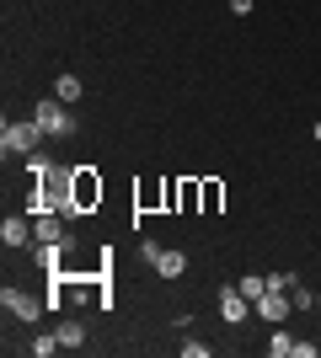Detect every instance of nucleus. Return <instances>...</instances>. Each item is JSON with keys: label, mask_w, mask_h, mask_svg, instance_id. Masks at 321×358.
Returning a JSON list of instances; mask_svg holds the SVG:
<instances>
[{"label": "nucleus", "mask_w": 321, "mask_h": 358, "mask_svg": "<svg viewBox=\"0 0 321 358\" xmlns=\"http://www.w3.org/2000/svg\"><path fill=\"white\" fill-rule=\"evenodd\" d=\"M252 315H262L268 327H284V321L294 315V305H290V294H284V289H268V294L252 305Z\"/></svg>", "instance_id": "obj_6"}, {"label": "nucleus", "mask_w": 321, "mask_h": 358, "mask_svg": "<svg viewBox=\"0 0 321 358\" xmlns=\"http://www.w3.org/2000/svg\"><path fill=\"white\" fill-rule=\"evenodd\" d=\"M177 182L183 177H166V214H177Z\"/></svg>", "instance_id": "obj_22"}, {"label": "nucleus", "mask_w": 321, "mask_h": 358, "mask_svg": "<svg viewBox=\"0 0 321 358\" xmlns=\"http://www.w3.org/2000/svg\"><path fill=\"white\" fill-rule=\"evenodd\" d=\"M0 299H6V310H11L16 321H27V327H32V321H43V310H48V294H32V289H11V284H6V294H0Z\"/></svg>", "instance_id": "obj_4"}, {"label": "nucleus", "mask_w": 321, "mask_h": 358, "mask_svg": "<svg viewBox=\"0 0 321 358\" xmlns=\"http://www.w3.org/2000/svg\"><path fill=\"white\" fill-rule=\"evenodd\" d=\"M183 353H187V358H209V343H199V337H187V343H183Z\"/></svg>", "instance_id": "obj_21"}, {"label": "nucleus", "mask_w": 321, "mask_h": 358, "mask_svg": "<svg viewBox=\"0 0 321 358\" xmlns=\"http://www.w3.org/2000/svg\"><path fill=\"white\" fill-rule=\"evenodd\" d=\"M155 273H161V278H183V273H187V257L183 252H161V257H155Z\"/></svg>", "instance_id": "obj_12"}, {"label": "nucleus", "mask_w": 321, "mask_h": 358, "mask_svg": "<svg viewBox=\"0 0 321 358\" xmlns=\"http://www.w3.org/2000/svg\"><path fill=\"white\" fill-rule=\"evenodd\" d=\"M321 343H311V337H294V358H316Z\"/></svg>", "instance_id": "obj_20"}, {"label": "nucleus", "mask_w": 321, "mask_h": 358, "mask_svg": "<svg viewBox=\"0 0 321 358\" xmlns=\"http://www.w3.org/2000/svg\"><path fill=\"white\" fill-rule=\"evenodd\" d=\"M32 123L43 129V139H70L76 134V118H70V107L59 96H43V102L32 107Z\"/></svg>", "instance_id": "obj_2"}, {"label": "nucleus", "mask_w": 321, "mask_h": 358, "mask_svg": "<svg viewBox=\"0 0 321 358\" xmlns=\"http://www.w3.org/2000/svg\"><path fill=\"white\" fill-rule=\"evenodd\" d=\"M134 214H166V177H145L134 187Z\"/></svg>", "instance_id": "obj_7"}, {"label": "nucleus", "mask_w": 321, "mask_h": 358, "mask_svg": "<svg viewBox=\"0 0 321 358\" xmlns=\"http://www.w3.org/2000/svg\"><path fill=\"white\" fill-rule=\"evenodd\" d=\"M199 203H204L199 177H183V182H177V214H199Z\"/></svg>", "instance_id": "obj_10"}, {"label": "nucleus", "mask_w": 321, "mask_h": 358, "mask_svg": "<svg viewBox=\"0 0 321 358\" xmlns=\"http://www.w3.org/2000/svg\"><path fill=\"white\" fill-rule=\"evenodd\" d=\"M262 278H268V289H284V294H290V289L300 284V278H294L290 268H278V273H262Z\"/></svg>", "instance_id": "obj_18"}, {"label": "nucleus", "mask_w": 321, "mask_h": 358, "mask_svg": "<svg viewBox=\"0 0 321 358\" xmlns=\"http://www.w3.org/2000/svg\"><path fill=\"white\" fill-rule=\"evenodd\" d=\"M252 6L257 0H230V16H252Z\"/></svg>", "instance_id": "obj_23"}, {"label": "nucleus", "mask_w": 321, "mask_h": 358, "mask_svg": "<svg viewBox=\"0 0 321 358\" xmlns=\"http://www.w3.org/2000/svg\"><path fill=\"white\" fill-rule=\"evenodd\" d=\"M80 91H86V86H80V75H59V80H54V96H59L64 107H76Z\"/></svg>", "instance_id": "obj_13"}, {"label": "nucleus", "mask_w": 321, "mask_h": 358, "mask_svg": "<svg viewBox=\"0 0 321 358\" xmlns=\"http://www.w3.org/2000/svg\"><path fill=\"white\" fill-rule=\"evenodd\" d=\"M220 315H225V327H241L246 315H252V299H246L236 284H225L220 289Z\"/></svg>", "instance_id": "obj_8"}, {"label": "nucleus", "mask_w": 321, "mask_h": 358, "mask_svg": "<svg viewBox=\"0 0 321 358\" xmlns=\"http://www.w3.org/2000/svg\"><path fill=\"white\" fill-rule=\"evenodd\" d=\"M311 139H316V145H321V123H316V129H311Z\"/></svg>", "instance_id": "obj_24"}, {"label": "nucleus", "mask_w": 321, "mask_h": 358, "mask_svg": "<svg viewBox=\"0 0 321 358\" xmlns=\"http://www.w3.org/2000/svg\"><path fill=\"white\" fill-rule=\"evenodd\" d=\"M102 198H107V182L97 166H76V220L80 214H97L102 209Z\"/></svg>", "instance_id": "obj_3"}, {"label": "nucleus", "mask_w": 321, "mask_h": 358, "mask_svg": "<svg viewBox=\"0 0 321 358\" xmlns=\"http://www.w3.org/2000/svg\"><path fill=\"white\" fill-rule=\"evenodd\" d=\"M27 353H32V358H54V353H59V337H54V331H43V337H32V343H27Z\"/></svg>", "instance_id": "obj_16"}, {"label": "nucleus", "mask_w": 321, "mask_h": 358, "mask_svg": "<svg viewBox=\"0 0 321 358\" xmlns=\"http://www.w3.org/2000/svg\"><path fill=\"white\" fill-rule=\"evenodd\" d=\"M268 358H294V331L273 327V337H268Z\"/></svg>", "instance_id": "obj_14"}, {"label": "nucleus", "mask_w": 321, "mask_h": 358, "mask_svg": "<svg viewBox=\"0 0 321 358\" xmlns=\"http://www.w3.org/2000/svg\"><path fill=\"white\" fill-rule=\"evenodd\" d=\"M161 252H166V246H161L155 236H139V262H150V268H155V257H161Z\"/></svg>", "instance_id": "obj_17"}, {"label": "nucleus", "mask_w": 321, "mask_h": 358, "mask_svg": "<svg viewBox=\"0 0 321 358\" xmlns=\"http://www.w3.org/2000/svg\"><path fill=\"white\" fill-rule=\"evenodd\" d=\"M38 150H43V129H38V123H11L6 118V129H0V155H6V161H27V155H38Z\"/></svg>", "instance_id": "obj_1"}, {"label": "nucleus", "mask_w": 321, "mask_h": 358, "mask_svg": "<svg viewBox=\"0 0 321 358\" xmlns=\"http://www.w3.org/2000/svg\"><path fill=\"white\" fill-rule=\"evenodd\" d=\"M290 305H294V310H316V294H311V289H300V284H294V289H290Z\"/></svg>", "instance_id": "obj_19"}, {"label": "nucleus", "mask_w": 321, "mask_h": 358, "mask_svg": "<svg viewBox=\"0 0 321 358\" xmlns=\"http://www.w3.org/2000/svg\"><path fill=\"white\" fill-rule=\"evenodd\" d=\"M236 289H241V294L252 299V305H257V299L268 294V278H262V273H246V278H241V284H236Z\"/></svg>", "instance_id": "obj_15"}, {"label": "nucleus", "mask_w": 321, "mask_h": 358, "mask_svg": "<svg viewBox=\"0 0 321 358\" xmlns=\"http://www.w3.org/2000/svg\"><path fill=\"white\" fill-rule=\"evenodd\" d=\"M54 337H59L64 353H76V348H86V321H76V315H70V321H59V327H54Z\"/></svg>", "instance_id": "obj_9"}, {"label": "nucleus", "mask_w": 321, "mask_h": 358, "mask_svg": "<svg viewBox=\"0 0 321 358\" xmlns=\"http://www.w3.org/2000/svg\"><path fill=\"white\" fill-rule=\"evenodd\" d=\"M316 310H321V294H316Z\"/></svg>", "instance_id": "obj_25"}, {"label": "nucleus", "mask_w": 321, "mask_h": 358, "mask_svg": "<svg viewBox=\"0 0 321 358\" xmlns=\"http://www.w3.org/2000/svg\"><path fill=\"white\" fill-rule=\"evenodd\" d=\"M32 241H38L32 214H6V220H0V246H6V252H32Z\"/></svg>", "instance_id": "obj_5"}, {"label": "nucleus", "mask_w": 321, "mask_h": 358, "mask_svg": "<svg viewBox=\"0 0 321 358\" xmlns=\"http://www.w3.org/2000/svg\"><path fill=\"white\" fill-rule=\"evenodd\" d=\"M199 187H204L199 214H220V209H225V182H220V177H199Z\"/></svg>", "instance_id": "obj_11"}]
</instances>
